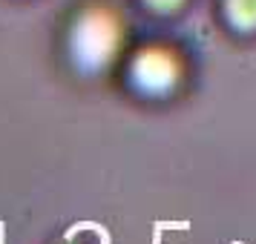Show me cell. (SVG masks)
Returning a JSON list of instances; mask_svg holds the SVG:
<instances>
[{
    "instance_id": "cell-4",
    "label": "cell",
    "mask_w": 256,
    "mask_h": 244,
    "mask_svg": "<svg viewBox=\"0 0 256 244\" xmlns=\"http://www.w3.org/2000/svg\"><path fill=\"white\" fill-rule=\"evenodd\" d=\"M233 244H242V242H233Z\"/></svg>"
},
{
    "instance_id": "cell-3",
    "label": "cell",
    "mask_w": 256,
    "mask_h": 244,
    "mask_svg": "<svg viewBox=\"0 0 256 244\" xmlns=\"http://www.w3.org/2000/svg\"><path fill=\"white\" fill-rule=\"evenodd\" d=\"M0 244H6V224L0 221Z\"/></svg>"
},
{
    "instance_id": "cell-2",
    "label": "cell",
    "mask_w": 256,
    "mask_h": 244,
    "mask_svg": "<svg viewBox=\"0 0 256 244\" xmlns=\"http://www.w3.org/2000/svg\"><path fill=\"white\" fill-rule=\"evenodd\" d=\"M162 230H187L190 227V221H156Z\"/></svg>"
},
{
    "instance_id": "cell-1",
    "label": "cell",
    "mask_w": 256,
    "mask_h": 244,
    "mask_svg": "<svg viewBox=\"0 0 256 244\" xmlns=\"http://www.w3.org/2000/svg\"><path fill=\"white\" fill-rule=\"evenodd\" d=\"M78 230H95L98 236H101V244H110V242H112V239H110V233H106L101 224H95V221H78L75 227H70V236H75Z\"/></svg>"
}]
</instances>
